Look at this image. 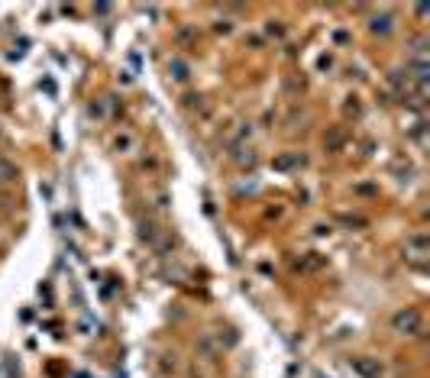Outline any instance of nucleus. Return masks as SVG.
I'll use <instances>...</instances> for the list:
<instances>
[{
  "instance_id": "obj_1",
  "label": "nucleus",
  "mask_w": 430,
  "mask_h": 378,
  "mask_svg": "<svg viewBox=\"0 0 430 378\" xmlns=\"http://www.w3.org/2000/svg\"><path fill=\"white\" fill-rule=\"evenodd\" d=\"M391 330L401 333V336H420V330H424V317H420L417 307H405V311H398L391 317Z\"/></svg>"
},
{
  "instance_id": "obj_2",
  "label": "nucleus",
  "mask_w": 430,
  "mask_h": 378,
  "mask_svg": "<svg viewBox=\"0 0 430 378\" xmlns=\"http://www.w3.org/2000/svg\"><path fill=\"white\" fill-rule=\"evenodd\" d=\"M353 368H356L359 375H366V378H382V365H379V359H369V356L353 359Z\"/></svg>"
},
{
  "instance_id": "obj_3",
  "label": "nucleus",
  "mask_w": 430,
  "mask_h": 378,
  "mask_svg": "<svg viewBox=\"0 0 430 378\" xmlns=\"http://www.w3.org/2000/svg\"><path fill=\"white\" fill-rule=\"evenodd\" d=\"M369 29H372V32H379V36H388V32L394 29V20H391L388 13H382V16H375V20L369 23Z\"/></svg>"
},
{
  "instance_id": "obj_4",
  "label": "nucleus",
  "mask_w": 430,
  "mask_h": 378,
  "mask_svg": "<svg viewBox=\"0 0 430 378\" xmlns=\"http://www.w3.org/2000/svg\"><path fill=\"white\" fill-rule=\"evenodd\" d=\"M16 178H20V168H16L13 162L0 159V184H13Z\"/></svg>"
},
{
  "instance_id": "obj_5",
  "label": "nucleus",
  "mask_w": 430,
  "mask_h": 378,
  "mask_svg": "<svg viewBox=\"0 0 430 378\" xmlns=\"http://www.w3.org/2000/svg\"><path fill=\"white\" fill-rule=\"evenodd\" d=\"M169 72H175V75H172L175 81H188V65H184L181 58H172V61H169Z\"/></svg>"
},
{
  "instance_id": "obj_6",
  "label": "nucleus",
  "mask_w": 430,
  "mask_h": 378,
  "mask_svg": "<svg viewBox=\"0 0 430 378\" xmlns=\"http://www.w3.org/2000/svg\"><path fill=\"white\" fill-rule=\"evenodd\" d=\"M143 239L146 243H159V226H155V223H143Z\"/></svg>"
},
{
  "instance_id": "obj_7",
  "label": "nucleus",
  "mask_w": 430,
  "mask_h": 378,
  "mask_svg": "<svg viewBox=\"0 0 430 378\" xmlns=\"http://www.w3.org/2000/svg\"><path fill=\"white\" fill-rule=\"evenodd\" d=\"M113 146H117V149H133V136H129V133H123V136L113 139Z\"/></svg>"
}]
</instances>
